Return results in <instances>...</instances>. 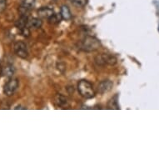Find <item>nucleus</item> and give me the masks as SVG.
Segmentation results:
<instances>
[{
  "instance_id": "f257e3e1",
  "label": "nucleus",
  "mask_w": 159,
  "mask_h": 159,
  "mask_svg": "<svg viewBox=\"0 0 159 159\" xmlns=\"http://www.w3.org/2000/svg\"><path fill=\"white\" fill-rule=\"evenodd\" d=\"M101 47V43L98 39L92 36H87L82 40L80 48L85 52H93Z\"/></svg>"
},
{
  "instance_id": "f03ea898",
  "label": "nucleus",
  "mask_w": 159,
  "mask_h": 159,
  "mask_svg": "<svg viewBox=\"0 0 159 159\" xmlns=\"http://www.w3.org/2000/svg\"><path fill=\"white\" fill-rule=\"evenodd\" d=\"M78 91L79 94L85 98H93L95 96L93 85L87 80H81L78 82Z\"/></svg>"
},
{
  "instance_id": "7ed1b4c3",
  "label": "nucleus",
  "mask_w": 159,
  "mask_h": 159,
  "mask_svg": "<svg viewBox=\"0 0 159 159\" xmlns=\"http://www.w3.org/2000/svg\"><path fill=\"white\" fill-rule=\"evenodd\" d=\"M117 57L112 54L101 53L94 57V62L98 66H113L117 63Z\"/></svg>"
},
{
  "instance_id": "20e7f679",
  "label": "nucleus",
  "mask_w": 159,
  "mask_h": 159,
  "mask_svg": "<svg viewBox=\"0 0 159 159\" xmlns=\"http://www.w3.org/2000/svg\"><path fill=\"white\" fill-rule=\"evenodd\" d=\"M18 86H19V82L17 78H10L3 87V93L7 96H12L17 91Z\"/></svg>"
},
{
  "instance_id": "39448f33",
  "label": "nucleus",
  "mask_w": 159,
  "mask_h": 159,
  "mask_svg": "<svg viewBox=\"0 0 159 159\" xmlns=\"http://www.w3.org/2000/svg\"><path fill=\"white\" fill-rule=\"evenodd\" d=\"M14 52L18 57L21 58H26L29 56V52H28V49H27V45L24 43V42H17L14 44Z\"/></svg>"
},
{
  "instance_id": "423d86ee",
  "label": "nucleus",
  "mask_w": 159,
  "mask_h": 159,
  "mask_svg": "<svg viewBox=\"0 0 159 159\" xmlns=\"http://www.w3.org/2000/svg\"><path fill=\"white\" fill-rule=\"evenodd\" d=\"M112 87H113L112 82H111L110 80H104L98 84V91L99 93L101 94L106 93H108L112 90Z\"/></svg>"
},
{
  "instance_id": "0eeeda50",
  "label": "nucleus",
  "mask_w": 159,
  "mask_h": 159,
  "mask_svg": "<svg viewBox=\"0 0 159 159\" xmlns=\"http://www.w3.org/2000/svg\"><path fill=\"white\" fill-rule=\"evenodd\" d=\"M54 14V11L48 7H43L38 10V15L40 18H48Z\"/></svg>"
},
{
  "instance_id": "6e6552de",
  "label": "nucleus",
  "mask_w": 159,
  "mask_h": 159,
  "mask_svg": "<svg viewBox=\"0 0 159 159\" xmlns=\"http://www.w3.org/2000/svg\"><path fill=\"white\" fill-rule=\"evenodd\" d=\"M54 102L55 104L58 107H65L68 105V100L65 97L60 94H57L54 97Z\"/></svg>"
},
{
  "instance_id": "1a4fd4ad",
  "label": "nucleus",
  "mask_w": 159,
  "mask_h": 159,
  "mask_svg": "<svg viewBox=\"0 0 159 159\" xmlns=\"http://www.w3.org/2000/svg\"><path fill=\"white\" fill-rule=\"evenodd\" d=\"M43 24V22L40 18H33L31 19H29L28 23V27L33 28V29H39L41 28Z\"/></svg>"
},
{
  "instance_id": "9d476101",
  "label": "nucleus",
  "mask_w": 159,
  "mask_h": 159,
  "mask_svg": "<svg viewBox=\"0 0 159 159\" xmlns=\"http://www.w3.org/2000/svg\"><path fill=\"white\" fill-rule=\"evenodd\" d=\"M60 15L63 20H69V19L72 18L71 11L68 6L63 5L62 7H61Z\"/></svg>"
},
{
  "instance_id": "9b49d317",
  "label": "nucleus",
  "mask_w": 159,
  "mask_h": 159,
  "mask_svg": "<svg viewBox=\"0 0 159 159\" xmlns=\"http://www.w3.org/2000/svg\"><path fill=\"white\" fill-rule=\"evenodd\" d=\"M28 23H29V17L20 16V18H18V21H16L15 26L19 29H22L28 26Z\"/></svg>"
},
{
  "instance_id": "f8f14e48",
  "label": "nucleus",
  "mask_w": 159,
  "mask_h": 159,
  "mask_svg": "<svg viewBox=\"0 0 159 159\" xmlns=\"http://www.w3.org/2000/svg\"><path fill=\"white\" fill-rule=\"evenodd\" d=\"M61 19H63L62 18V17H61V15L59 14H53L52 16H51L48 20V23H49L51 25H55V24H59L61 21Z\"/></svg>"
},
{
  "instance_id": "ddd939ff",
  "label": "nucleus",
  "mask_w": 159,
  "mask_h": 159,
  "mask_svg": "<svg viewBox=\"0 0 159 159\" xmlns=\"http://www.w3.org/2000/svg\"><path fill=\"white\" fill-rule=\"evenodd\" d=\"M15 73V69L13 66H7L3 69V74L6 77H13Z\"/></svg>"
},
{
  "instance_id": "4468645a",
  "label": "nucleus",
  "mask_w": 159,
  "mask_h": 159,
  "mask_svg": "<svg viewBox=\"0 0 159 159\" xmlns=\"http://www.w3.org/2000/svg\"><path fill=\"white\" fill-rule=\"evenodd\" d=\"M21 1V5L24 7L29 8V9H33L35 5V1L36 0H20Z\"/></svg>"
},
{
  "instance_id": "2eb2a0df",
  "label": "nucleus",
  "mask_w": 159,
  "mask_h": 159,
  "mask_svg": "<svg viewBox=\"0 0 159 159\" xmlns=\"http://www.w3.org/2000/svg\"><path fill=\"white\" fill-rule=\"evenodd\" d=\"M76 7H84L87 4L88 0H69Z\"/></svg>"
},
{
  "instance_id": "dca6fc26",
  "label": "nucleus",
  "mask_w": 159,
  "mask_h": 159,
  "mask_svg": "<svg viewBox=\"0 0 159 159\" xmlns=\"http://www.w3.org/2000/svg\"><path fill=\"white\" fill-rule=\"evenodd\" d=\"M108 107L111 109H118L119 107H118V105H117V100H114V98H112L108 102Z\"/></svg>"
},
{
  "instance_id": "f3484780",
  "label": "nucleus",
  "mask_w": 159,
  "mask_h": 159,
  "mask_svg": "<svg viewBox=\"0 0 159 159\" xmlns=\"http://www.w3.org/2000/svg\"><path fill=\"white\" fill-rule=\"evenodd\" d=\"M20 31H21L22 35L25 38H29L30 36V30H29V28L28 26L24 28V29H20Z\"/></svg>"
},
{
  "instance_id": "a211bd4d",
  "label": "nucleus",
  "mask_w": 159,
  "mask_h": 159,
  "mask_svg": "<svg viewBox=\"0 0 159 159\" xmlns=\"http://www.w3.org/2000/svg\"><path fill=\"white\" fill-rule=\"evenodd\" d=\"M7 8V0H0V13H3Z\"/></svg>"
},
{
  "instance_id": "6ab92c4d",
  "label": "nucleus",
  "mask_w": 159,
  "mask_h": 159,
  "mask_svg": "<svg viewBox=\"0 0 159 159\" xmlns=\"http://www.w3.org/2000/svg\"><path fill=\"white\" fill-rule=\"evenodd\" d=\"M3 74V68H2V66L0 65V76Z\"/></svg>"
},
{
  "instance_id": "aec40b11",
  "label": "nucleus",
  "mask_w": 159,
  "mask_h": 159,
  "mask_svg": "<svg viewBox=\"0 0 159 159\" xmlns=\"http://www.w3.org/2000/svg\"><path fill=\"white\" fill-rule=\"evenodd\" d=\"M158 31H159V26H158Z\"/></svg>"
}]
</instances>
